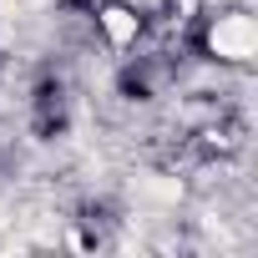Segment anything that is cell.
<instances>
[{
  "mask_svg": "<svg viewBox=\"0 0 258 258\" xmlns=\"http://www.w3.org/2000/svg\"><path fill=\"white\" fill-rule=\"evenodd\" d=\"M101 26H106V36H111L116 46H126V41H132V36H137V21H132V16H126V11H116V6H111V11L101 16Z\"/></svg>",
  "mask_w": 258,
  "mask_h": 258,
  "instance_id": "2",
  "label": "cell"
},
{
  "mask_svg": "<svg viewBox=\"0 0 258 258\" xmlns=\"http://www.w3.org/2000/svg\"><path fill=\"white\" fill-rule=\"evenodd\" d=\"M213 51L228 56V61H248V56L258 51V26H253V16H223V21L213 26Z\"/></svg>",
  "mask_w": 258,
  "mask_h": 258,
  "instance_id": "1",
  "label": "cell"
}]
</instances>
